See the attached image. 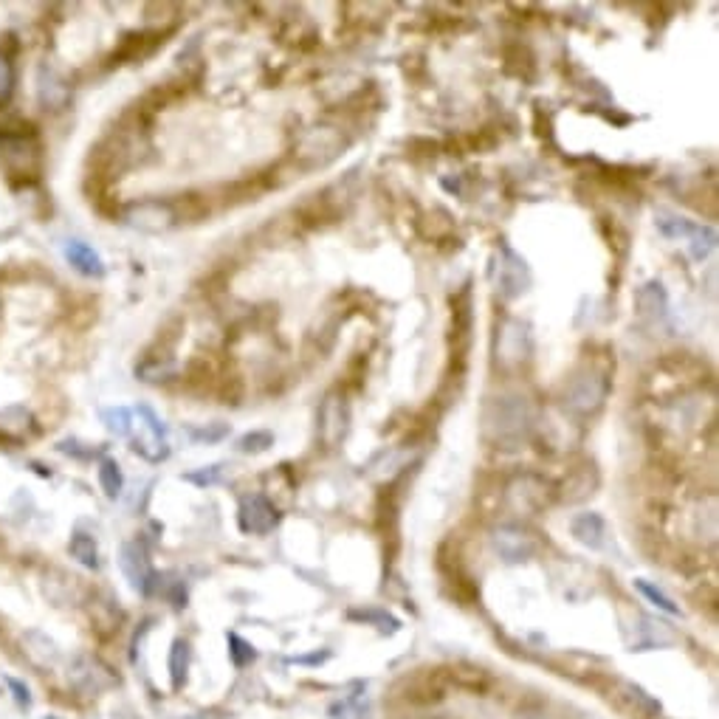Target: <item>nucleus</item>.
I'll return each instance as SVG.
<instances>
[{
    "mask_svg": "<svg viewBox=\"0 0 719 719\" xmlns=\"http://www.w3.org/2000/svg\"><path fill=\"white\" fill-rule=\"evenodd\" d=\"M237 522H240V531L243 533L263 536V533H271L274 528H277L280 514H277V508H274V505H271L266 497L254 494V497H246V500L240 502V514H237Z\"/></svg>",
    "mask_w": 719,
    "mask_h": 719,
    "instance_id": "4",
    "label": "nucleus"
},
{
    "mask_svg": "<svg viewBox=\"0 0 719 719\" xmlns=\"http://www.w3.org/2000/svg\"><path fill=\"white\" fill-rule=\"evenodd\" d=\"M494 548L508 564H519L525 562V559H531L533 553H536V542H533L531 533L508 525V528L494 531Z\"/></svg>",
    "mask_w": 719,
    "mask_h": 719,
    "instance_id": "9",
    "label": "nucleus"
},
{
    "mask_svg": "<svg viewBox=\"0 0 719 719\" xmlns=\"http://www.w3.org/2000/svg\"><path fill=\"white\" fill-rule=\"evenodd\" d=\"M139 418H144V429H147V435H144V438H136V443H133V452L141 454V457H144V460H150V463H161V460L170 454L167 443H164L167 426L158 421V415L150 407H139Z\"/></svg>",
    "mask_w": 719,
    "mask_h": 719,
    "instance_id": "5",
    "label": "nucleus"
},
{
    "mask_svg": "<svg viewBox=\"0 0 719 719\" xmlns=\"http://www.w3.org/2000/svg\"><path fill=\"white\" fill-rule=\"evenodd\" d=\"M68 680H71V686L79 688L82 694H99L102 688L113 686V674L94 660V657H77L74 660V666H71V672H68Z\"/></svg>",
    "mask_w": 719,
    "mask_h": 719,
    "instance_id": "8",
    "label": "nucleus"
},
{
    "mask_svg": "<svg viewBox=\"0 0 719 719\" xmlns=\"http://www.w3.org/2000/svg\"><path fill=\"white\" fill-rule=\"evenodd\" d=\"M189 719H226L223 714H218V711H212V714H195V717H189Z\"/></svg>",
    "mask_w": 719,
    "mask_h": 719,
    "instance_id": "28",
    "label": "nucleus"
},
{
    "mask_svg": "<svg viewBox=\"0 0 719 719\" xmlns=\"http://www.w3.org/2000/svg\"><path fill=\"white\" fill-rule=\"evenodd\" d=\"M505 505L508 511L519 516H533L542 511V505H548V483L533 477V474H522L514 483L505 488Z\"/></svg>",
    "mask_w": 719,
    "mask_h": 719,
    "instance_id": "3",
    "label": "nucleus"
},
{
    "mask_svg": "<svg viewBox=\"0 0 719 719\" xmlns=\"http://www.w3.org/2000/svg\"><path fill=\"white\" fill-rule=\"evenodd\" d=\"M0 158L12 178H34L40 172V144L32 133H9L0 136Z\"/></svg>",
    "mask_w": 719,
    "mask_h": 719,
    "instance_id": "1",
    "label": "nucleus"
},
{
    "mask_svg": "<svg viewBox=\"0 0 719 719\" xmlns=\"http://www.w3.org/2000/svg\"><path fill=\"white\" fill-rule=\"evenodd\" d=\"M618 697H621V703L635 714V717H643V719H652L660 714V703H657L655 697H649L641 686H635V683H621L618 686Z\"/></svg>",
    "mask_w": 719,
    "mask_h": 719,
    "instance_id": "15",
    "label": "nucleus"
},
{
    "mask_svg": "<svg viewBox=\"0 0 719 719\" xmlns=\"http://www.w3.org/2000/svg\"><path fill=\"white\" fill-rule=\"evenodd\" d=\"M570 531L573 536L579 539L581 545H587V548H604V536H607V525H604V519L598 514H579L573 519V525H570Z\"/></svg>",
    "mask_w": 719,
    "mask_h": 719,
    "instance_id": "14",
    "label": "nucleus"
},
{
    "mask_svg": "<svg viewBox=\"0 0 719 719\" xmlns=\"http://www.w3.org/2000/svg\"><path fill=\"white\" fill-rule=\"evenodd\" d=\"M65 260L71 263V268L82 274V277H91V280H99L105 277V263L99 257V251L91 249L85 240H65L63 246Z\"/></svg>",
    "mask_w": 719,
    "mask_h": 719,
    "instance_id": "11",
    "label": "nucleus"
},
{
    "mask_svg": "<svg viewBox=\"0 0 719 719\" xmlns=\"http://www.w3.org/2000/svg\"><path fill=\"white\" fill-rule=\"evenodd\" d=\"M485 423L497 435V440L522 438L525 429L531 426V409L525 404V398H497L488 407Z\"/></svg>",
    "mask_w": 719,
    "mask_h": 719,
    "instance_id": "2",
    "label": "nucleus"
},
{
    "mask_svg": "<svg viewBox=\"0 0 719 719\" xmlns=\"http://www.w3.org/2000/svg\"><path fill=\"white\" fill-rule=\"evenodd\" d=\"M125 220L133 229L141 232H164L175 223V212L161 201H144V204H133L127 209Z\"/></svg>",
    "mask_w": 719,
    "mask_h": 719,
    "instance_id": "7",
    "label": "nucleus"
},
{
    "mask_svg": "<svg viewBox=\"0 0 719 719\" xmlns=\"http://www.w3.org/2000/svg\"><path fill=\"white\" fill-rule=\"evenodd\" d=\"M187 666H189V643L175 641L170 649V680L175 688L184 683V677H187Z\"/></svg>",
    "mask_w": 719,
    "mask_h": 719,
    "instance_id": "19",
    "label": "nucleus"
},
{
    "mask_svg": "<svg viewBox=\"0 0 719 719\" xmlns=\"http://www.w3.org/2000/svg\"><path fill=\"white\" fill-rule=\"evenodd\" d=\"M688 237H691V254H694L697 260H705L708 251L714 249V243H717L714 229H708V226H694V232Z\"/></svg>",
    "mask_w": 719,
    "mask_h": 719,
    "instance_id": "21",
    "label": "nucleus"
},
{
    "mask_svg": "<svg viewBox=\"0 0 719 719\" xmlns=\"http://www.w3.org/2000/svg\"><path fill=\"white\" fill-rule=\"evenodd\" d=\"M6 686L12 688V697H15L20 708H32V691H29L26 683H20L15 677H6Z\"/></svg>",
    "mask_w": 719,
    "mask_h": 719,
    "instance_id": "27",
    "label": "nucleus"
},
{
    "mask_svg": "<svg viewBox=\"0 0 719 719\" xmlns=\"http://www.w3.org/2000/svg\"><path fill=\"white\" fill-rule=\"evenodd\" d=\"M20 646H23V657L32 663L34 669H54L57 663H60V649H57V643L51 641L48 635L43 632H26L23 638H20Z\"/></svg>",
    "mask_w": 719,
    "mask_h": 719,
    "instance_id": "12",
    "label": "nucleus"
},
{
    "mask_svg": "<svg viewBox=\"0 0 719 719\" xmlns=\"http://www.w3.org/2000/svg\"><path fill=\"white\" fill-rule=\"evenodd\" d=\"M15 94V65L6 51H0V108Z\"/></svg>",
    "mask_w": 719,
    "mask_h": 719,
    "instance_id": "20",
    "label": "nucleus"
},
{
    "mask_svg": "<svg viewBox=\"0 0 719 719\" xmlns=\"http://www.w3.org/2000/svg\"><path fill=\"white\" fill-rule=\"evenodd\" d=\"M607 378L601 376V373H584L573 381V387H570V395H567V404L573 409H579V412H595V409L604 404V398H607Z\"/></svg>",
    "mask_w": 719,
    "mask_h": 719,
    "instance_id": "6",
    "label": "nucleus"
},
{
    "mask_svg": "<svg viewBox=\"0 0 719 719\" xmlns=\"http://www.w3.org/2000/svg\"><path fill=\"white\" fill-rule=\"evenodd\" d=\"M37 94H40V102L46 110H63L71 99V88L65 85V79L54 68L43 65L40 77H37Z\"/></svg>",
    "mask_w": 719,
    "mask_h": 719,
    "instance_id": "13",
    "label": "nucleus"
},
{
    "mask_svg": "<svg viewBox=\"0 0 719 719\" xmlns=\"http://www.w3.org/2000/svg\"><path fill=\"white\" fill-rule=\"evenodd\" d=\"M102 423H105V429H108L110 435L125 438V435H130V429H133V412L127 407L102 409Z\"/></svg>",
    "mask_w": 719,
    "mask_h": 719,
    "instance_id": "18",
    "label": "nucleus"
},
{
    "mask_svg": "<svg viewBox=\"0 0 719 719\" xmlns=\"http://www.w3.org/2000/svg\"><path fill=\"white\" fill-rule=\"evenodd\" d=\"M657 229L666 237H688L694 232V226L683 218H672V215H660L657 218Z\"/></svg>",
    "mask_w": 719,
    "mask_h": 719,
    "instance_id": "23",
    "label": "nucleus"
},
{
    "mask_svg": "<svg viewBox=\"0 0 719 719\" xmlns=\"http://www.w3.org/2000/svg\"><path fill=\"white\" fill-rule=\"evenodd\" d=\"M220 477H223V466H204V469H198V471H192V474H187L184 480H189V483H195V485H215L220 483Z\"/></svg>",
    "mask_w": 719,
    "mask_h": 719,
    "instance_id": "25",
    "label": "nucleus"
},
{
    "mask_svg": "<svg viewBox=\"0 0 719 719\" xmlns=\"http://www.w3.org/2000/svg\"><path fill=\"white\" fill-rule=\"evenodd\" d=\"M229 646H232V660H235L237 666H246L249 660H254V649H251L249 643L243 641V638L229 635Z\"/></svg>",
    "mask_w": 719,
    "mask_h": 719,
    "instance_id": "26",
    "label": "nucleus"
},
{
    "mask_svg": "<svg viewBox=\"0 0 719 719\" xmlns=\"http://www.w3.org/2000/svg\"><path fill=\"white\" fill-rule=\"evenodd\" d=\"M635 587H638V590H641V593L646 595V598H649L652 604H655L657 610L669 612V615H677V612H680V610H677V604H674L672 598L663 593V590H657L655 584H649V581L638 579V581H635Z\"/></svg>",
    "mask_w": 719,
    "mask_h": 719,
    "instance_id": "22",
    "label": "nucleus"
},
{
    "mask_svg": "<svg viewBox=\"0 0 719 719\" xmlns=\"http://www.w3.org/2000/svg\"><path fill=\"white\" fill-rule=\"evenodd\" d=\"M119 567H122V573H125L127 581H130L136 590H141V593L150 590V584H153V570H150V562H147L144 548H139L136 542L122 545V550H119Z\"/></svg>",
    "mask_w": 719,
    "mask_h": 719,
    "instance_id": "10",
    "label": "nucleus"
},
{
    "mask_svg": "<svg viewBox=\"0 0 719 719\" xmlns=\"http://www.w3.org/2000/svg\"><path fill=\"white\" fill-rule=\"evenodd\" d=\"M99 485H102V491H105L108 500H116V497L122 494L125 477H122V469H119L116 460H110L108 457V460L99 463Z\"/></svg>",
    "mask_w": 719,
    "mask_h": 719,
    "instance_id": "17",
    "label": "nucleus"
},
{
    "mask_svg": "<svg viewBox=\"0 0 719 719\" xmlns=\"http://www.w3.org/2000/svg\"><path fill=\"white\" fill-rule=\"evenodd\" d=\"M268 446H274V435L271 432H251V435L240 438V443H237V449L246 454L266 452Z\"/></svg>",
    "mask_w": 719,
    "mask_h": 719,
    "instance_id": "24",
    "label": "nucleus"
},
{
    "mask_svg": "<svg viewBox=\"0 0 719 719\" xmlns=\"http://www.w3.org/2000/svg\"><path fill=\"white\" fill-rule=\"evenodd\" d=\"M68 550H71V556L77 559L79 564H85V567H99V548H96L94 536H88V533H74L71 536V542H68Z\"/></svg>",
    "mask_w": 719,
    "mask_h": 719,
    "instance_id": "16",
    "label": "nucleus"
}]
</instances>
